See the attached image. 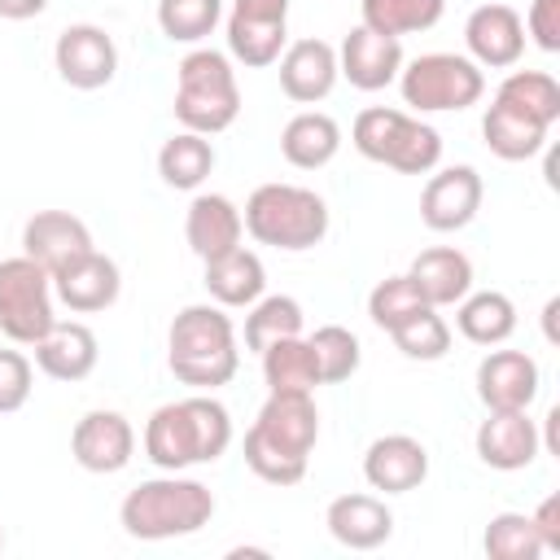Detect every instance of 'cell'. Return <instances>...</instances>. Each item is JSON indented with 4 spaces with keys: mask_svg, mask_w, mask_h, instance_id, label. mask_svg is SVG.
Masks as SVG:
<instances>
[{
    "mask_svg": "<svg viewBox=\"0 0 560 560\" xmlns=\"http://www.w3.org/2000/svg\"><path fill=\"white\" fill-rule=\"evenodd\" d=\"M52 324H57L52 276L26 254L4 258L0 262V332L18 346H35Z\"/></svg>",
    "mask_w": 560,
    "mask_h": 560,
    "instance_id": "ba28073f",
    "label": "cell"
},
{
    "mask_svg": "<svg viewBox=\"0 0 560 560\" xmlns=\"http://www.w3.org/2000/svg\"><path fill=\"white\" fill-rule=\"evenodd\" d=\"M363 477L381 494H407L429 477V451L411 433H385L363 451Z\"/></svg>",
    "mask_w": 560,
    "mask_h": 560,
    "instance_id": "ac0fdd59",
    "label": "cell"
},
{
    "mask_svg": "<svg viewBox=\"0 0 560 560\" xmlns=\"http://www.w3.org/2000/svg\"><path fill=\"white\" fill-rule=\"evenodd\" d=\"M214 516V494L197 477L162 472L127 490L118 521L131 538L140 542H166V538H188Z\"/></svg>",
    "mask_w": 560,
    "mask_h": 560,
    "instance_id": "3957f363",
    "label": "cell"
},
{
    "mask_svg": "<svg viewBox=\"0 0 560 560\" xmlns=\"http://www.w3.org/2000/svg\"><path fill=\"white\" fill-rule=\"evenodd\" d=\"M398 70H402V44L394 35L368 31L363 22L337 48V74L350 79V88H359V92H381V88L398 83Z\"/></svg>",
    "mask_w": 560,
    "mask_h": 560,
    "instance_id": "9a60e30c",
    "label": "cell"
},
{
    "mask_svg": "<svg viewBox=\"0 0 560 560\" xmlns=\"http://www.w3.org/2000/svg\"><path fill=\"white\" fill-rule=\"evenodd\" d=\"M214 171V144L201 131H175L162 149H158V175L166 188L192 192L206 184V175Z\"/></svg>",
    "mask_w": 560,
    "mask_h": 560,
    "instance_id": "f546056e",
    "label": "cell"
},
{
    "mask_svg": "<svg viewBox=\"0 0 560 560\" xmlns=\"http://www.w3.org/2000/svg\"><path fill=\"white\" fill-rule=\"evenodd\" d=\"M166 368L175 372L179 385H192L201 394L228 385L241 368V350H236V328L223 315V306L214 302H197L184 306L171 319L166 332Z\"/></svg>",
    "mask_w": 560,
    "mask_h": 560,
    "instance_id": "7a4b0ae2",
    "label": "cell"
},
{
    "mask_svg": "<svg viewBox=\"0 0 560 560\" xmlns=\"http://www.w3.org/2000/svg\"><path fill=\"white\" fill-rule=\"evenodd\" d=\"M455 328L472 346H503L516 332V306L499 289H481V293L468 289L455 302Z\"/></svg>",
    "mask_w": 560,
    "mask_h": 560,
    "instance_id": "83f0119b",
    "label": "cell"
},
{
    "mask_svg": "<svg viewBox=\"0 0 560 560\" xmlns=\"http://www.w3.org/2000/svg\"><path fill=\"white\" fill-rule=\"evenodd\" d=\"M324 525H328V534H332L341 547H350V551H372V547L389 542V534H394V512L385 508V499L354 490V494H337V499L328 503Z\"/></svg>",
    "mask_w": 560,
    "mask_h": 560,
    "instance_id": "44dd1931",
    "label": "cell"
},
{
    "mask_svg": "<svg viewBox=\"0 0 560 560\" xmlns=\"http://www.w3.org/2000/svg\"><path fill=\"white\" fill-rule=\"evenodd\" d=\"M92 249H96V245H92L88 223H83L79 214H70V210H39V214H31L26 228H22V254L35 258L48 276L66 271L70 262H79V258L92 254Z\"/></svg>",
    "mask_w": 560,
    "mask_h": 560,
    "instance_id": "5bb4252c",
    "label": "cell"
},
{
    "mask_svg": "<svg viewBox=\"0 0 560 560\" xmlns=\"http://www.w3.org/2000/svg\"><path fill=\"white\" fill-rule=\"evenodd\" d=\"M0 547H4V529H0Z\"/></svg>",
    "mask_w": 560,
    "mask_h": 560,
    "instance_id": "f6af8a7d",
    "label": "cell"
},
{
    "mask_svg": "<svg viewBox=\"0 0 560 560\" xmlns=\"http://www.w3.org/2000/svg\"><path fill=\"white\" fill-rule=\"evenodd\" d=\"M411 284L420 289V298L429 306H455L468 289H472V262L464 249L455 245H433V249H420L407 267Z\"/></svg>",
    "mask_w": 560,
    "mask_h": 560,
    "instance_id": "d4e9b609",
    "label": "cell"
},
{
    "mask_svg": "<svg viewBox=\"0 0 560 560\" xmlns=\"http://www.w3.org/2000/svg\"><path fill=\"white\" fill-rule=\"evenodd\" d=\"M44 9H48V0H0L4 22H26V18H39Z\"/></svg>",
    "mask_w": 560,
    "mask_h": 560,
    "instance_id": "ee69618b",
    "label": "cell"
},
{
    "mask_svg": "<svg viewBox=\"0 0 560 560\" xmlns=\"http://www.w3.org/2000/svg\"><path fill=\"white\" fill-rule=\"evenodd\" d=\"M223 18V0H158V31L171 44H201Z\"/></svg>",
    "mask_w": 560,
    "mask_h": 560,
    "instance_id": "8d00e7d4",
    "label": "cell"
},
{
    "mask_svg": "<svg viewBox=\"0 0 560 560\" xmlns=\"http://www.w3.org/2000/svg\"><path fill=\"white\" fill-rule=\"evenodd\" d=\"M245 350H267L280 337H302V302L289 293H271L258 298L254 306H245Z\"/></svg>",
    "mask_w": 560,
    "mask_h": 560,
    "instance_id": "836d02e7",
    "label": "cell"
},
{
    "mask_svg": "<svg viewBox=\"0 0 560 560\" xmlns=\"http://www.w3.org/2000/svg\"><path fill=\"white\" fill-rule=\"evenodd\" d=\"M52 66L61 74V83L79 88V92H96L118 74V44L105 26L96 22H74L57 35L52 44Z\"/></svg>",
    "mask_w": 560,
    "mask_h": 560,
    "instance_id": "30bf717a",
    "label": "cell"
},
{
    "mask_svg": "<svg viewBox=\"0 0 560 560\" xmlns=\"http://www.w3.org/2000/svg\"><path fill=\"white\" fill-rule=\"evenodd\" d=\"M245 464H249V472L262 477L267 486H298V481L306 477V459H302V455H289V451L276 446V442H267L254 424H249V433H245Z\"/></svg>",
    "mask_w": 560,
    "mask_h": 560,
    "instance_id": "f35d334b",
    "label": "cell"
},
{
    "mask_svg": "<svg viewBox=\"0 0 560 560\" xmlns=\"http://www.w3.org/2000/svg\"><path fill=\"white\" fill-rule=\"evenodd\" d=\"M254 429H258L267 442L284 446L289 455L311 459L315 438H319V411H315V398H311V394H267V402L258 407Z\"/></svg>",
    "mask_w": 560,
    "mask_h": 560,
    "instance_id": "cb8c5ba5",
    "label": "cell"
},
{
    "mask_svg": "<svg viewBox=\"0 0 560 560\" xmlns=\"http://www.w3.org/2000/svg\"><path fill=\"white\" fill-rule=\"evenodd\" d=\"M245 232L271 249H315L328 236V201L302 184H258L241 210Z\"/></svg>",
    "mask_w": 560,
    "mask_h": 560,
    "instance_id": "277c9868",
    "label": "cell"
},
{
    "mask_svg": "<svg viewBox=\"0 0 560 560\" xmlns=\"http://www.w3.org/2000/svg\"><path fill=\"white\" fill-rule=\"evenodd\" d=\"M31 381H35L31 359H26L22 350H0V416L26 407V398H31Z\"/></svg>",
    "mask_w": 560,
    "mask_h": 560,
    "instance_id": "60d3db41",
    "label": "cell"
},
{
    "mask_svg": "<svg viewBox=\"0 0 560 560\" xmlns=\"http://www.w3.org/2000/svg\"><path fill=\"white\" fill-rule=\"evenodd\" d=\"M481 547L490 560H538L542 556V538L525 512H494L486 521Z\"/></svg>",
    "mask_w": 560,
    "mask_h": 560,
    "instance_id": "d590c367",
    "label": "cell"
},
{
    "mask_svg": "<svg viewBox=\"0 0 560 560\" xmlns=\"http://www.w3.org/2000/svg\"><path fill=\"white\" fill-rule=\"evenodd\" d=\"M118 289H122V276H118V262L101 249L83 254L79 262H70L66 271L52 276V293L61 306H70L74 315H92V311H105L118 302Z\"/></svg>",
    "mask_w": 560,
    "mask_h": 560,
    "instance_id": "ffe728a7",
    "label": "cell"
},
{
    "mask_svg": "<svg viewBox=\"0 0 560 560\" xmlns=\"http://www.w3.org/2000/svg\"><path fill=\"white\" fill-rule=\"evenodd\" d=\"M241 232H245V223H241V210H236L232 197H223V192H197L188 201L184 236H188V249L201 262L236 249L241 245Z\"/></svg>",
    "mask_w": 560,
    "mask_h": 560,
    "instance_id": "7402d4cb",
    "label": "cell"
},
{
    "mask_svg": "<svg viewBox=\"0 0 560 560\" xmlns=\"http://www.w3.org/2000/svg\"><path fill=\"white\" fill-rule=\"evenodd\" d=\"M171 109L184 131H201V136L228 131L241 114V88H236L232 57L214 52V48H192L175 66V105Z\"/></svg>",
    "mask_w": 560,
    "mask_h": 560,
    "instance_id": "5b68a950",
    "label": "cell"
},
{
    "mask_svg": "<svg viewBox=\"0 0 560 560\" xmlns=\"http://www.w3.org/2000/svg\"><path fill=\"white\" fill-rule=\"evenodd\" d=\"M337 83V48L328 39H293L280 52V92L298 105H315Z\"/></svg>",
    "mask_w": 560,
    "mask_h": 560,
    "instance_id": "d6986e66",
    "label": "cell"
},
{
    "mask_svg": "<svg viewBox=\"0 0 560 560\" xmlns=\"http://www.w3.org/2000/svg\"><path fill=\"white\" fill-rule=\"evenodd\" d=\"M232 446V416L219 398L192 394L162 402L144 424V455L162 472H184L192 464H214Z\"/></svg>",
    "mask_w": 560,
    "mask_h": 560,
    "instance_id": "6da1fadb",
    "label": "cell"
},
{
    "mask_svg": "<svg viewBox=\"0 0 560 560\" xmlns=\"http://www.w3.org/2000/svg\"><path fill=\"white\" fill-rule=\"evenodd\" d=\"M521 22L542 52H560V0H534Z\"/></svg>",
    "mask_w": 560,
    "mask_h": 560,
    "instance_id": "b9f144b4",
    "label": "cell"
},
{
    "mask_svg": "<svg viewBox=\"0 0 560 560\" xmlns=\"http://www.w3.org/2000/svg\"><path fill=\"white\" fill-rule=\"evenodd\" d=\"M201 284L219 306H254L267 289V267L254 249L236 245L219 258H206V280Z\"/></svg>",
    "mask_w": 560,
    "mask_h": 560,
    "instance_id": "484cf974",
    "label": "cell"
},
{
    "mask_svg": "<svg viewBox=\"0 0 560 560\" xmlns=\"http://www.w3.org/2000/svg\"><path fill=\"white\" fill-rule=\"evenodd\" d=\"M70 455L88 472H122L136 455V429L122 411H88L70 433Z\"/></svg>",
    "mask_w": 560,
    "mask_h": 560,
    "instance_id": "8fae6325",
    "label": "cell"
},
{
    "mask_svg": "<svg viewBox=\"0 0 560 560\" xmlns=\"http://www.w3.org/2000/svg\"><path fill=\"white\" fill-rule=\"evenodd\" d=\"M258 359H262V381L271 394H315L319 372H315V354L306 337H280L267 350H258Z\"/></svg>",
    "mask_w": 560,
    "mask_h": 560,
    "instance_id": "4dcf8cb0",
    "label": "cell"
},
{
    "mask_svg": "<svg viewBox=\"0 0 560 560\" xmlns=\"http://www.w3.org/2000/svg\"><path fill=\"white\" fill-rule=\"evenodd\" d=\"M289 39V0H232L228 13V57L262 70L276 66Z\"/></svg>",
    "mask_w": 560,
    "mask_h": 560,
    "instance_id": "9c48e42d",
    "label": "cell"
},
{
    "mask_svg": "<svg viewBox=\"0 0 560 560\" xmlns=\"http://www.w3.org/2000/svg\"><path fill=\"white\" fill-rule=\"evenodd\" d=\"M477 398L486 411H529L538 398V363L525 350H490L477 363Z\"/></svg>",
    "mask_w": 560,
    "mask_h": 560,
    "instance_id": "2e32d148",
    "label": "cell"
},
{
    "mask_svg": "<svg viewBox=\"0 0 560 560\" xmlns=\"http://www.w3.org/2000/svg\"><path fill=\"white\" fill-rule=\"evenodd\" d=\"M306 346H311V354H315L319 385H341V381H350V376L359 372L363 350H359V337H354L350 328H341V324H319V328L306 337Z\"/></svg>",
    "mask_w": 560,
    "mask_h": 560,
    "instance_id": "e575fe53",
    "label": "cell"
},
{
    "mask_svg": "<svg viewBox=\"0 0 560 560\" xmlns=\"http://www.w3.org/2000/svg\"><path fill=\"white\" fill-rule=\"evenodd\" d=\"M486 197V184L472 166H446L438 175H429L424 192H420V223L429 232H459L477 219Z\"/></svg>",
    "mask_w": 560,
    "mask_h": 560,
    "instance_id": "7c38bea8",
    "label": "cell"
},
{
    "mask_svg": "<svg viewBox=\"0 0 560 560\" xmlns=\"http://www.w3.org/2000/svg\"><path fill=\"white\" fill-rule=\"evenodd\" d=\"M538 446L542 438L529 411H486V420L477 424V459L486 468H499V472L529 468Z\"/></svg>",
    "mask_w": 560,
    "mask_h": 560,
    "instance_id": "e0dca14e",
    "label": "cell"
},
{
    "mask_svg": "<svg viewBox=\"0 0 560 560\" xmlns=\"http://www.w3.org/2000/svg\"><path fill=\"white\" fill-rule=\"evenodd\" d=\"M442 13H446V0H359V22L394 39L438 26Z\"/></svg>",
    "mask_w": 560,
    "mask_h": 560,
    "instance_id": "1f68e13d",
    "label": "cell"
},
{
    "mask_svg": "<svg viewBox=\"0 0 560 560\" xmlns=\"http://www.w3.org/2000/svg\"><path fill=\"white\" fill-rule=\"evenodd\" d=\"M420 306H429L424 298H420V289L411 284V276L402 271V276H385L372 293H368V315H372V324L376 328H385V332H394L407 315H416Z\"/></svg>",
    "mask_w": 560,
    "mask_h": 560,
    "instance_id": "ab89813d",
    "label": "cell"
},
{
    "mask_svg": "<svg viewBox=\"0 0 560 560\" xmlns=\"http://www.w3.org/2000/svg\"><path fill=\"white\" fill-rule=\"evenodd\" d=\"M398 88H402V105H411L416 114H451V109H468L481 101L486 74L472 57L424 52L416 61H402Z\"/></svg>",
    "mask_w": 560,
    "mask_h": 560,
    "instance_id": "52a82bcc",
    "label": "cell"
},
{
    "mask_svg": "<svg viewBox=\"0 0 560 560\" xmlns=\"http://www.w3.org/2000/svg\"><path fill=\"white\" fill-rule=\"evenodd\" d=\"M394 346L407 354V359H420V363H433L451 350V324L438 315V306H420L416 315H407L394 332Z\"/></svg>",
    "mask_w": 560,
    "mask_h": 560,
    "instance_id": "74e56055",
    "label": "cell"
},
{
    "mask_svg": "<svg viewBox=\"0 0 560 560\" xmlns=\"http://www.w3.org/2000/svg\"><path fill=\"white\" fill-rule=\"evenodd\" d=\"M464 44L481 70H508L525 57V22L512 4H477L464 22Z\"/></svg>",
    "mask_w": 560,
    "mask_h": 560,
    "instance_id": "4fadbf2b",
    "label": "cell"
},
{
    "mask_svg": "<svg viewBox=\"0 0 560 560\" xmlns=\"http://www.w3.org/2000/svg\"><path fill=\"white\" fill-rule=\"evenodd\" d=\"M337 149H341V127H337V118L324 114V109H302V114H293V118L284 122V131H280V153H284V162L298 166V171H319V166H328V162L337 158Z\"/></svg>",
    "mask_w": 560,
    "mask_h": 560,
    "instance_id": "4316f807",
    "label": "cell"
},
{
    "mask_svg": "<svg viewBox=\"0 0 560 560\" xmlns=\"http://www.w3.org/2000/svg\"><path fill=\"white\" fill-rule=\"evenodd\" d=\"M529 521H534V529L542 538V551H560V499L547 494L538 503V512H529Z\"/></svg>",
    "mask_w": 560,
    "mask_h": 560,
    "instance_id": "7bdbcfd3",
    "label": "cell"
},
{
    "mask_svg": "<svg viewBox=\"0 0 560 560\" xmlns=\"http://www.w3.org/2000/svg\"><path fill=\"white\" fill-rule=\"evenodd\" d=\"M35 368L44 372V376H52V381H83V376H92V368H96V359H101V346H96V332L88 328V324H79V319H70V324H52L35 346Z\"/></svg>",
    "mask_w": 560,
    "mask_h": 560,
    "instance_id": "603a6c76",
    "label": "cell"
},
{
    "mask_svg": "<svg viewBox=\"0 0 560 560\" xmlns=\"http://www.w3.org/2000/svg\"><path fill=\"white\" fill-rule=\"evenodd\" d=\"M350 144L368 162H381V166L402 171V175H429L442 162V136H438V127L420 122L407 109H389V105L359 109L354 114V127H350Z\"/></svg>",
    "mask_w": 560,
    "mask_h": 560,
    "instance_id": "8992f818",
    "label": "cell"
},
{
    "mask_svg": "<svg viewBox=\"0 0 560 560\" xmlns=\"http://www.w3.org/2000/svg\"><path fill=\"white\" fill-rule=\"evenodd\" d=\"M547 131H551V127L525 118L521 109H512V105H503V101H494V105L486 109V118H481L486 149H490L494 158H503V162H525V158L542 153Z\"/></svg>",
    "mask_w": 560,
    "mask_h": 560,
    "instance_id": "f1b7e54d",
    "label": "cell"
},
{
    "mask_svg": "<svg viewBox=\"0 0 560 560\" xmlns=\"http://www.w3.org/2000/svg\"><path fill=\"white\" fill-rule=\"evenodd\" d=\"M494 101L521 109L525 118L551 127L560 118V83L547 74V70H512L499 88H494Z\"/></svg>",
    "mask_w": 560,
    "mask_h": 560,
    "instance_id": "d6a6232c",
    "label": "cell"
}]
</instances>
